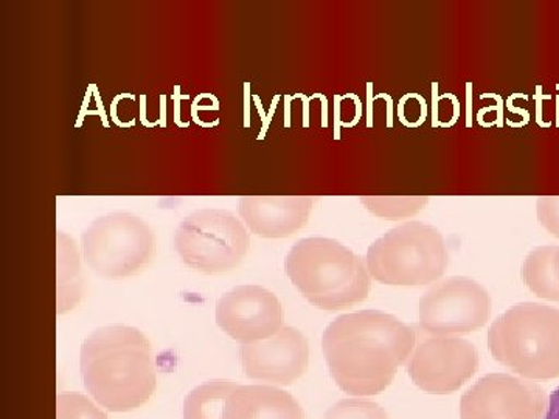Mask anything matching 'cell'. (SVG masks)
Returning a JSON list of instances; mask_svg holds the SVG:
<instances>
[{
	"mask_svg": "<svg viewBox=\"0 0 559 419\" xmlns=\"http://www.w3.org/2000/svg\"><path fill=\"white\" fill-rule=\"evenodd\" d=\"M80 369L84 387L109 411L139 409L156 392L153 347L132 326L94 331L81 345Z\"/></svg>",
	"mask_w": 559,
	"mask_h": 419,
	"instance_id": "7a4b0ae2",
	"label": "cell"
},
{
	"mask_svg": "<svg viewBox=\"0 0 559 419\" xmlns=\"http://www.w3.org/2000/svg\"><path fill=\"white\" fill-rule=\"evenodd\" d=\"M83 259L103 278L139 274L153 263L156 237L148 224L127 212L100 216L81 235Z\"/></svg>",
	"mask_w": 559,
	"mask_h": 419,
	"instance_id": "8992f818",
	"label": "cell"
},
{
	"mask_svg": "<svg viewBox=\"0 0 559 419\" xmlns=\"http://www.w3.org/2000/svg\"><path fill=\"white\" fill-rule=\"evenodd\" d=\"M547 396L539 385L510 374H488L463 395L462 419H543Z\"/></svg>",
	"mask_w": 559,
	"mask_h": 419,
	"instance_id": "30bf717a",
	"label": "cell"
},
{
	"mask_svg": "<svg viewBox=\"0 0 559 419\" xmlns=\"http://www.w3.org/2000/svg\"><path fill=\"white\" fill-rule=\"evenodd\" d=\"M285 270L301 296L319 310L342 311L370 294L366 260L331 238L297 241L286 255Z\"/></svg>",
	"mask_w": 559,
	"mask_h": 419,
	"instance_id": "3957f363",
	"label": "cell"
},
{
	"mask_svg": "<svg viewBox=\"0 0 559 419\" xmlns=\"http://www.w3.org/2000/svg\"><path fill=\"white\" fill-rule=\"evenodd\" d=\"M479 370V351L462 337H428L409 359V376L417 387L433 395L457 392Z\"/></svg>",
	"mask_w": 559,
	"mask_h": 419,
	"instance_id": "9c48e42d",
	"label": "cell"
},
{
	"mask_svg": "<svg viewBox=\"0 0 559 419\" xmlns=\"http://www.w3.org/2000/svg\"><path fill=\"white\" fill-rule=\"evenodd\" d=\"M558 246L532 250L522 264V279L536 297L559 301V274L555 267Z\"/></svg>",
	"mask_w": 559,
	"mask_h": 419,
	"instance_id": "9a60e30c",
	"label": "cell"
},
{
	"mask_svg": "<svg viewBox=\"0 0 559 419\" xmlns=\"http://www.w3.org/2000/svg\"><path fill=\"white\" fill-rule=\"evenodd\" d=\"M366 263L370 277L382 285L419 288L443 277L450 252L439 229L407 220L370 246Z\"/></svg>",
	"mask_w": 559,
	"mask_h": 419,
	"instance_id": "5b68a950",
	"label": "cell"
},
{
	"mask_svg": "<svg viewBox=\"0 0 559 419\" xmlns=\"http://www.w3.org/2000/svg\"><path fill=\"white\" fill-rule=\"evenodd\" d=\"M310 196H241L240 216L250 234L267 240L293 237L310 220Z\"/></svg>",
	"mask_w": 559,
	"mask_h": 419,
	"instance_id": "4fadbf2b",
	"label": "cell"
},
{
	"mask_svg": "<svg viewBox=\"0 0 559 419\" xmlns=\"http://www.w3.org/2000/svg\"><path fill=\"white\" fill-rule=\"evenodd\" d=\"M235 387V382L223 380L198 385L183 400V419H224L227 398Z\"/></svg>",
	"mask_w": 559,
	"mask_h": 419,
	"instance_id": "e0dca14e",
	"label": "cell"
},
{
	"mask_svg": "<svg viewBox=\"0 0 559 419\" xmlns=\"http://www.w3.org/2000/svg\"><path fill=\"white\" fill-rule=\"evenodd\" d=\"M555 267H557L559 274V248L557 250V256H555Z\"/></svg>",
	"mask_w": 559,
	"mask_h": 419,
	"instance_id": "603a6c76",
	"label": "cell"
},
{
	"mask_svg": "<svg viewBox=\"0 0 559 419\" xmlns=\"http://www.w3.org/2000/svg\"><path fill=\"white\" fill-rule=\"evenodd\" d=\"M57 419H108L81 393L61 392L57 399Z\"/></svg>",
	"mask_w": 559,
	"mask_h": 419,
	"instance_id": "d6986e66",
	"label": "cell"
},
{
	"mask_svg": "<svg viewBox=\"0 0 559 419\" xmlns=\"http://www.w3.org/2000/svg\"><path fill=\"white\" fill-rule=\"evenodd\" d=\"M310 342L301 331L283 326L277 334L241 345L242 371L253 381L290 385L307 373L310 366Z\"/></svg>",
	"mask_w": 559,
	"mask_h": 419,
	"instance_id": "7c38bea8",
	"label": "cell"
},
{
	"mask_svg": "<svg viewBox=\"0 0 559 419\" xmlns=\"http://www.w3.org/2000/svg\"><path fill=\"white\" fill-rule=\"evenodd\" d=\"M543 419H559V388L551 393Z\"/></svg>",
	"mask_w": 559,
	"mask_h": 419,
	"instance_id": "7402d4cb",
	"label": "cell"
},
{
	"mask_svg": "<svg viewBox=\"0 0 559 419\" xmlns=\"http://www.w3.org/2000/svg\"><path fill=\"white\" fill-rule=\"evenodd\" d=\"M536 218L544 230L559 240V196H540L536 201Z\"/></svg>",
	"mask_w": 559,
	"mask_h": 419,
	"instance_id": "44dd1931",
	"label": "cell"
},
{
	"mask_svg": "<svg viewBox=\"0 0 559 419\" xmlns=\"http://www.w3.org/2000/svg\"><path fill=\"white\" fill-rule=\"evenodd\" d=\"M417 347V333L395 315L349 312L326 326L323 356L337 387L348 395L384 392Z\"/></svg>",
	"mask_w": 559,
	"mask_h": 419,
	"instance_id": "6da1fadb",
	"label": "cell"
},
{
	"mask_svg": "<svg viewBox=\"0 0 559 419\" xmlns=\"http://www.w3.org/2000/svg\"><path fill=\"white\" fill-rule=\"evenodd\" d=\"M224 419H305L299 400L271 385H237L227 398Z\"/></svg>",
	"mask_w": 559,
	"mask_h": 419,
	"instance_id": "5bb4252c",
	"label": "cell"
},
{
	"mask_svg": "<svg viewBox=\"0 0 559 419\" xmlns=\"http://www.w3.org/2000/svg\"><path fill=\"white\" fill-rule=\"evenodd\" d=\"M491 311V296L480 283L451 277L419 299V328L432 337H462L484 328Z\"/></svg>",
	"mask_w": 559,
	"mask_h": 419,
	"instance_id": "ba28073f",
	"label": "cell"
},
{
	"mask_svg": "<svg viewBox=\"0 0 559 419\" xmlns=\"http://www.w3.org/2000/svg\"><path fill=\"white\" fill-rule=\"evenodd\" d=\"M216 325L241 345L270 339L283 328L278 297L257 285L237 286L216 303Z\"/></svg>",
	"mask_w": 559,
	"mask_h": 419,
	"instance_id": "8fae6325",
	"label": "cell"
},
{
	"mask_svg": "<svg viewBox=\"0 0 559 419\" xmlns=\"http://www.w3.org/2000/svg\"><path fill=\"white\" fill-rule=\"evenodd\" d=\"M175 249L190 270L223 274L245 261L250 237L242 220L229 210L202 208L180 220Z\"/></svg>",
	"mask_w": 559,
	"mask_h": 419,
	"instance_id": "52a82bcc",
	"label": "cell"
},
{
	"mask_svg": "<svg viewBox=\"0 0 559 419\" xmlns=\"http://www.w3.org/2000/svg\"><path fill=\"white\" fill-rule=\"evenodd\" d=\"M359 201L371 215L385 219L412 218L428 205V196H362Z\"/></svg>",
	"mask_w": 559,
	"mask_h": 419,
	"instance_id": "ac0fdd59",
	"label": "cell"
},
{
	"mask_svg": "<svg viewBox=\"0 0 559 419\" xmlns=\"http://www.w3.org/2000/svg\"><path fill=\"white\" fill-rule=\"evenodd\" d=\"M83 297L79 252L68 235H58V314H64Z\"/></svg>",
	"mask_w": 559,
	"mask_h": 419,
	"instance_id": "2e32d148",
	"label": "cell"
},
{
	"mask_svg": "<svg viewBox=\"0 0 559 419\" xmlns=\"http://www.w3.org/2000/svg\"><path fill=\"white\" fill-rule=\"evenodd\" d=\"M323 419H390L380 404L364 399H342L330 407Z\"/></svg>",
	"mask_w": 559,
	"mask_h": 419,
	"instance_id": "ffe728a7",
	"label": "cell"
},
{
	"mask_svg": "<svg viewBox=\"0 0 559 419\" xmlns=\"http://www.w3.org/2000/svg\"><path fill=\"white\" fill-rule=\"evenodd\" d=\"M492 358L533 381L559 378V310L521 303L499 315L488 331Z\"/></svg>",
	"mask_w": 559,
	"mask_h": 419,
	"instance_id": "277c9868",
	"label": "cell"
}]
</instances>
